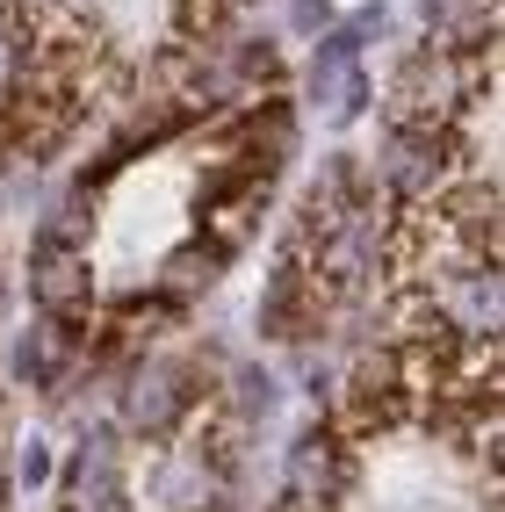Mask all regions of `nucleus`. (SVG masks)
Instances as JSON below:
<instances>
[{
	"label": "nucleus",
	"mask_w": 505,
	"mask_h": 512,
	"mask_svg": "<svg viewBox=\"0 0 505 512\" xmlns=\"http://www.w3.org/2000/svg\"><path fill=\"white\" fill-rule=\"evenodd\" d=\"M15 73H22V29H15V15H0V87Z\"/></svg>",
	"instance_id": "nucleus-7"
},
{
	"label": "nucleus",
	"mask_w": 505,
	"mask_h": 512,
	"mask_svg": "<svg viewBox=\"0 0 505 512\" xmlns=\"http://www.w3.org/2000/svg\"><path fill=\"white\" fill-rule=\"evenodd\" d=\"M210 275H217V253H174L166 260V282L174 289H210Z\"/></svg>",
	"instance_id": "nucleus-6"
},
{
	"label": "nucleus",
	"mask_w": 505,
	"mask_h": 512,
	"mask_svg": "<svg viewBox=\"0 0 505 512\" xmlns=\"http://www.w3.org/2000/svg\"><path fill=\"white\" fill-rule=\"evenodd\" d=\"M311 101L325 116H347L361 101V65H354V44H325L318 65H311Z\"/></svg>",
	"instance_id": "nucleus-4"
},
{
	"label": "nucleus",
	"mask_w": 505,
	"mask_h": 512,
	"mask_svg": "<svg viewBox=\"0 0 505 512\" xmlns=\"http://www.w3.org/2000/svg\"><path fill=\"white\" fill-rule=\"evenodd\" d=\"M289 15H296V29H325V22H332V8H325V0H296Z\"/></svg>",
	"instance_id": "nucleus-8"
},
{
	"label": "nucleus",
	"mask_w": 505,
	"mask_h": 512,
	"mask_svg": "<svg viewBox=\"0 0 505 512\" xmlns=\"http://www.w3.org/2000/svg\"><path fill=\"white\" fill-rule=\"evenodd\" d=\"M174 412H181V375L166 361L138 368V383H130V426H138V433H166Z\"/></svg>",
	"instance_id": "nucleus-3"
},
{
	"label": "nucleus",
	"mask_w": 505,
	"mask_h": 512,
	"mask_svg": "<svg viewBox=\"0 0 505 512\" xmlns=\"http://www.w3.org/2000/svg\"><path fill=\"white\" fill-rule=\"evenodd\" d=\"M383 174H390L397 188H419V181L433 174V145L419 138V130H397V138H390V166H383Z\"/></svg>",
	"instance_id": "nucleus-5"
},
{
	"label": "nucleus",
	"mask_w": 505,
	"mask_h": 512,
	"mask_svg": "<svg viewBox=\"0 0 505 512\" xmlns=\"http://www.w3.org/2000/svg\"><path fill=\"white\" fill-rule=\"evenodd\" d=\"M37 303L51 318H80L87 311V260L65 238H44L37 246Z\"/></svg>",
	"instance_id": "nucleus-2"
},
{
	"label": "nucleus",
	"mask_w": 505,
	"mask_h": 512,
	"mask_svg": "<svg viewBox=\"0 0 505 512\" xmlns=\"http://www.w3.org/2000/svg\"><path fill=\"white\" fill-rule=\"evenodd\" d=\"M340 484H347L340 448L318 440V433H303L296 448H289V505H296V512H325L332 498H340Z\"/></svg>",
	"instance_id": "nucleus-1"
}]
</instances>
